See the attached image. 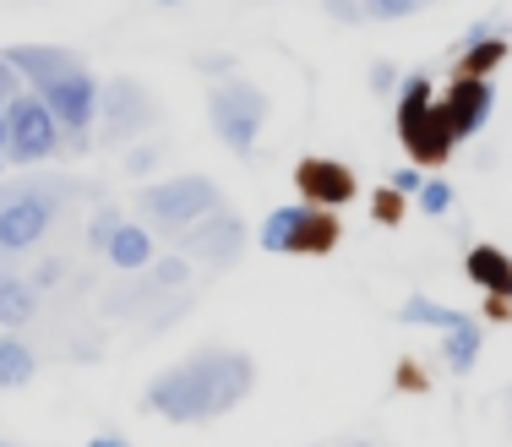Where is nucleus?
<instances>
[{
  "instance_id": "obj_19",
  "label": "nucleus",
  "mask_w": 512,
  "mask_h": 447,
  "mask_svg": "<svg viewBox=\"0 0 512 447\" xmlns=\"http://www.w3.org/2000/svg\"><path fill=\"white\" fill-rule=\"evenodd\" d=\"M442 355H447V366H453L458 377H469L474 360H480V328H474V322H463V328L442 333Z\"/></svg>"
},
{
  "instance_id": "obj_23",
  "label": "nucleus",
  "mask_w": 512,
  "mask_h": 447,
  "mask_svg": "<svg viewBox=\"0 0 512 447\" xmlns=\"http://www.w3.org/2000/svg\"><path fill=\"white\" fill-rule=\"evenodd\" d=\"M414 197H420V208L431 213V219H442V213H453V186H447V180H425V186L414 191Z\"/></svg>"
},
{
  "instance_id": "obj_24",
  "label": "nucleus",
  "mask_w": 512,
  "mask_h": 447,
  "mask_svg": "<svg viewBox=\"0 0 512 447\" xmlns=\"http://www.w3.org/2000/svg\"><path fill=\"white\" fill-rule=\"evenodd\" d=\"M420 11V0H365V17L371 22H404Z\"/></svg>"
},
{
  "instance_id": "obj_17",
  "label": "nucleus",
  "mask_w": 512,
  "mask_h": 447,
  "mask_svg": "<svg viewBox=\"0 0 512 447\" xmlns=\"http://www.w3.org/2000/svg\"><path fill=\"white\" fill-rule=\"evenodd\" d=\"M33 311H39V289L28 279H0V322L6 328H28Z\"/></svg>"
},
{
  "instance_id": "obj_16",
  "label": "nucleus",
  "mask_w": 512,
  "mask_h": 447,
  "mask_svg": "<svg viewBox=\"0 0 512 447\" xmlns=\"http://www.w3.org/2000/svg\"><path fill=\"white\" fill-rule=\"evenodd\" d=\"M398 322H414V328H436V333H453L463 322H474L469 311H453V306H436V300L425 295H409L404 306H398Z\"/></svg>"
},
{
  "instance_id": "obj_29",
  "label": "nucleus",
  "mask_w": 512,
  "mask_h": 447,
  "mask_svg": "<svg viewBox=\"0 0 512 447\" xmlns=\"http://www.w3.org/2000/svg\"><path fill=\"white\" fill-rule=\"evenodd\" d=\"M17 82H22V77H17V66H11L6 55H0V99H11V93H22Z\"/></svg>"
},
{
  "instance_id": "obj_1",
  "label": "nucleus",
  "mask_w": 512,
  "mask_h": 447,
  "mask_svg": "<svg viewBox=\"0 0 512 447\" xmlns=\"http://www.w3.org/2000/svg\"><path fill=\"white\" fill-rule=\"evenodd\" d=\"M251 388H256V360L246 349H197L180 366L158 371L142 404L169 426H202V420H218L235 404H246Z\"/></svg>"
},
{
  "instance_id": "obj_4",
  "label": "nucleus",
  "mask_w": 512,
  "mask_h": 447,
  "mask_svg": "<svg viewBox=\"0 0 512 447\" xmlns=\"http://www.w3.org/2000/svg\"><path fill=\"white\" fill-rule=\"evenodd\" d=\"M137 208L153 229H175L180 235V229L197 224L202 213L224 208V191H218V180H207V175H175V180H158V186H142Z\"/></svg>"
},
{
  "instance_id": "obj_6",
  "label": "nucleus",
  "mask_w": 512,
  "mask_h": 447,
  "mask_svg": "<svg viewBox=\"0 0 512 447\" xmlns=\"http://www.w3.org/2000/svg\"><path fill=\"white\" fill-rule=\"evenodd\" d=\"M66 131L39 93H11L6 99V159L11 164H44L60 153Z\"/></svg>"
},
{
  "instance_id": "obj_34",
  "label": "nucleus",
  "mask_w": 512,
  "mask_h": 447,
  "mask_svg": "<svg viewBox=\"0 0 512 447\" xmlns=\"http://www.w3.org/2000/svg\"><path fill=\"white\" fill-rule=\"evenodd\" d=\"M344 447H376V442H344Z\"/></svg>"
},
{
  "instance_id": "obj_25",
  "label": "nucleus",
  "mask_w": 512,
  "mask_h": 447,
  "mask_svg": "<svg viewBox=\"0 0 512 447\" xmlns=\"http://www.w3.org/2000/svg\"><path fill=\"white\" fill-rule=\"evenodd\" d=\"M322 11L338 22V28H360V22H371L365 17V0H322Z\"/></svg>"
},
{
  "instance_id": "obj_20",
  "label": "nucleus",
  "mask_w": 512,
  "mask_h": 447,
  "mask_svg": "<svg viewBox=\"0 0 512 447\" xmlns=\"http://www.w3.org/2000/svg\"><path fill=\"white\" fill-rule=\"evenodd\" d=\"M333 240H338L333 213H327V208H306V219H300V240H295V251H327Z\"/></svg>"
},
{
  "instance_id": "obj_27",
  "label": "nucleus",
  "mask_w": 512,
  "mask_h": 447,
  "mask_svg": "<svg viewBox=\"0 0 512 447\" xmlns=\"http://www.w3.org/2000/svg\"><path fill=\"white\" fill-rule=\"evenodd\" d=\"M153 164H158V148H137V153H126V175H153Z\"/></svg>"
},
{
  "instance_id": "obj_15",
  "label": "nucleus",
  "mask_w": 512,
  "mask_h": 447,
  "mask_svg": "<svg viewBox=\"0 0 512 447\" xmlns=\"http://www.w3.org/2000/svg\"><path fill=\"white\" fill-rule=\"evenodd\" d=\"M306 208L311 202H284V208H273L262 219V251H295V240H300V219H306Z\"/></svg>"
},
{
  "instance_id": "obj_31",
  "label": "nucleus",
  "mask_w": 512,
  "mask_h": 447,
  "mask_svg": "<svg viewBox=\"0 0 512 447\" xmlns=\"http://www.w3.org/2000/svg\"><path fill=\"white\" fill-rule=\"evenodd\" d=\"M197 66L207 71V77H224V71H229V60H224V55H218V60H207V55H202V60H197Z\"/></svg>"
},
{
  "instance_id": "obj_10",
  "label": "nucleus",
  "mask_w": 512,
  "mask_h": 447,
  "mask_svg": "<svg viewBox=\"0 0 512 447\" xmlns=\"http://www.w3.org/2000/svg\"><path fill=\"white\" fill-rule=\"evenodd\" d=\"M442 110H447V120H453L458 137H474V131H485V120H491V110H496L491 77H458L453 88H447Z\"/></svg>"
},
{
  "instance_id": "obj_22",
  "label": "nucleus",
  "mask_w": 512,
  "mask_h": 447,
  "mask_svg": "<svg viewBox=\"0 0 512 447\" xmlns=\"http://www.w3.org/2000/svg\"><path fill=\"white\" fill-rule=\"evenodd\" d=\"M120 219H126V213H120L115 202H104V208L88 219V251H104V246H109V235L120 229Z\"/></svg>"
},
{
  "instance_id": "obj_13",
  "label": "nucleus",
  "mask_w": 512,
  "mask_h": 447,
  "mask_svg": "<svg viewBox=\"0 0 512 447\" xmlns=\"http://www.w3.org/2000/svg\"><path fill=\"white\" fill-rule=\"evenodd\" d=\"M463 273L474 279V289H485V295H507V300H512V262H507V251L474 246L469 257H463Z\"/></svg>"
},
{
  "instance_id": "obj_11",
  "label": "nucleus",
  "mask_w": 512,
  "mask_h": 447,
  "mask_svg": "<svg viewBox=\"0 0 512 447\" xmlns=\"http://www.w3.org/2000/svg\"><path fill=\"white\" fill-rule=\"evenodd\" d=\"M17 66V77H28L33 88H44V82H55L60 71H71V66H88L77 50H66V44H11V50H0Z\"/></svg>"
},
{
  "instance_id": "obj_33",
  "label": "nucleus",
  "mask_w": 512,
  "mask_h": 447,
  "mask_svg": "<svg viewBox=\"0 0 512 447\" xmlns=\"http://www.w3.org/2000/svg\"><path fill=\"white\" fill-rule=\"evenodd\" d=\"M0 153H6V99H0Z\"/></svg>"
},
{
  "instance_id": "obj_3",
  "label": "nucleus",
  "mask_w": 512,
  "mask_h": 447,
  "mask_svg": "<svg viewBox=\"0 0 512 447\" xmlns=\"http://www.w3.org/2000/svg\"><path fill=\"white\" fill-rule=\"evenodd\" d=\"M398 137L420 164H442L453 153L458 131L442 104L431 99V71H414L409 82H398Z\"/></svg>"
},
{
  "instance_id": "obj_37",
  "label": "nucleus",
  "mask_w": 512,
  "mask_h": 447,
  "mask_svg": "<svg viewBox=\"0 0 512 447\" xmlns=\"http://www.w3.org/2000/svg\"><path fill=\"white\" fill-rule=\"evenodd\" d=\"M0 447H11V442H0Z\"/></svg>"
},
{
  "instance_id": "obj_26",
  "label": "nucleus",
  "mask_w": 512,
  "mask_h": 447,
  "mask_svg": "<svg viewBox=\"0 0 512 447\" xmlns=\"http://www.w3.org/2000/svg\"><path fill=\"white\" fill-rule=\"evenodd\" d=\"M371 93H376V99L398 93V66H393V60H376V66H371Z\"/></svg>"
},
{
  "instance_id": "obj_32",
  "label": "nucleus",
  "mask_w": 512,
  "mask_h": 447,
  "mask_svg": "<svg viewBox=\"0 0 512 447\" xmlns=\"http://www.w3.org/2000/svg\"><path fill=\"white\" fill-rule=\"evenodd\" d=\"M88 447H131V442H120V437H93Z\"/></svg>"
},
{
  "instance_id": "obj_5",
  "label": "nucleus",
  "mask_w": 512,
  "mask_h": 447,
  "mask_svg": "<svg viewBox=\"0 0 512 447\" xmlns=\"http://www.w3.org/2000/svg\"><path fill=\"white\" fill-rule=\"evenodd\" d=\"M207 120H213L218 142L235 153H251L256 137H262V120H267V93L246 77H224L213 93H207Z\"/></svg>"
},
{
  "instance_id": "obj_30",
  "label": "nucleus",
  "mask_w": 512,
  "mask_h": 447,
  "mask_svg": "<svg viewBox=\"0 0 512 447\" xmlns=\"http://www.w3.org/2000/svg\"><path fill=\"white\" fill-rule=\"evenodd\" d=\"M393 191H420L425 180H420V169H393V180H387Z\"/></svg>"
},
{
  "instance_id": "obj_35",
  "label": "nucleus",
  "mask_w": 512,
  "mask_h": 447,
  "mask_svg": "<svg viewBox=\"0 0 512 447\" xmlns=\"http://www.w3.org/2000/svg\"><path fill=\"white\" fill-rule=\"evenodd\" d=\"M158 6H180V0H158Z\"/></svg>"
},
{
  "instance_id": "obj_2",
  "label": "nucleus",
  "mask_w": 512,
  "mask_h": 447,
  "mask_svg": "<svg viewBox=\"0 0 512 447\" xmlns=\"http://www.w3.org/2000/svg\"><path fill=\"white\" fill-rule=\"evenodd\" d=\"M71 175H22V180H0V257L39 246L55 229V219L66 213V202L77 197Z\"/></svg>"
},
{
  "instance_id": "obj_7",
  "label": "nucleus",
  "mask_w": 512,
  "mask_h": 447,
  "mask_svg": "<svg viewBox=\"0 0 512 447\" xmlns=\"http://www.w3.org/2000/svg\"><path fill=\"white\" fill-rule=\"evenodd\" d=\"M44 104L55 110L60 120V131H66V142L71 148H88V126L99 120V77H93L88 66H71V71H60L55 82H44V88H33Z\"/></svg>"
},
{
  "instance_id": "obj_36",
  "label": "nucleus",
  "mask_w": 512,
  "mask_h": 447,
  "mask_svg": "<svg viewBox=\"0 0 512 447\" xmlns=\"http://www.w3.org/2000/svg\"><path fill=\"white\" fill-rule=\"evenodd\" d=\"M0 164H6V153H0Z\"/></svg>"
},
{
  "instance_id": "obj_14",
  "label": "nucleus",
  "mask_w": 512,
  "mask_h": 447,
  "mask_svg": "<svg viewBox=\"0 0 512 447\" xmlns=\"http://www.w3.org/2000/svg\"><path fill=\"white\" fill-rule=\"evenodd\" d=\"M104 257L115 262L120 273H142L153 262V235L142 224H131V219H120V229L109 235V246H104Z\"/></svg>"
},
{
  "instance_id": "obj_8",
  "label": "nucleus",
  "mask_w": 512,
  "mask_h": 447,
  "mask_svg": "<svg viewBox=\"0 0 512 447\" xmlns=\"http://www.w3.org/2000/svg\"><path fill=\"white\" fill-rule=\"evenodd\" d=\"M153 120H158V104L137 77L99 82V137L104 142H126V137H137V131H148Z\"/></svg>"
},
{
  "instance_id": "obj_18",
  "label": "nucleus",
  "mask_w": 512,
  "mask_h": 447,
  "mask_svg": "<svg viewBox=\"0 0 512 447\" xmlns=\"http://www.w3.org/2000/svg\"><path fill=\"white\" fill-rule=\"evenodd\" d=\"M33 371H39L33 349L22 338H0V388H28Z\"/></svg>"
},
{
  "instance_id": "obj_28",
  "label": "nucleus",
  "mask_w": 512,
  "mask_h": 447,
  "mask_svg": "<svg viewBox=\"0 0 512 447\" xmlns=\"http://www.w3.org/2000/svg\"><path fill=\"white\" fill-rule=\"evenodd\" d=\"M60 273H66V262H60V257H50V262H44L39 273H33V289H50V284L60 279Z\"/></svg>"
},
{
  "instance_id": "obj_21",
  "label": "nucleus",
  "mask_w": 512,
  "mask_h": 447,
  "mask_svg": "<svg viewBox=\"0 0 512 447\" xmlns=\"http://www.w3.org/2000/svg\"><path fill=\"white\" fill-rule=\"evenodd\" d=\"M148 268H153L158 289H186L191 284V257H186V251H180V257H153Z\"/></svg>"
},
{
  "instance_id": "obj_9",
  "label": "nucleus",
  "mask_w": 512,
  "mask_h": 447,
  "mask_svg": "<svg viewBox=\"0 0 512 447\" xmlns=\"http://www.w3.org/2000/svg\"><path fill=\"white\" fill-rule=\"evenodd\" d=\"M180 251H186L191 262H207V268H235V262L246 257V219L229 213V208L202 213L197 224L180 229Z\"/></svg>"
},
{
  "instance_id": "obj_12",
  "label": "nucleus",
  "mask_w": 512,
  "mask_h": 447,
  "mask_svg": "<svg viewBox=\"0 0 512 447\" xmlns=\"http://www.w3.org/2000/svg\"><path fill=\"white\" fill-rule=\"evenodd\" d=\"M300 197H306L311 208H338V202L355 197V175L333 159H306L300 164Z\"/></svg>"
}]
</instances>
